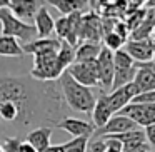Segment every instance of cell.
I'll use <instances>...</instances> for the list:
<instances>
[{"mask_svg":"<svg viewBox=\"0 0 155 152\" xmlns=\"http://www.w3.org/2000/svg\"><path fill=\"white\" fill-rule=\"evenodd\" d=\"M44 92H40V87L32 84L30 79L24 75H0V104H15L25 115L28 125L38 119H47L45 112L40 110L44 105Z\"/></svg>","mask_w":155,"mask_h":152,"instance_id":"obj_1","label":"cell"},{"mask_svg":"<svg viewBox=\"0 0 155 152\" xmlns=\"http://www.w3.org/2000/svg\"><path fill=\"white\" fill-rule=\"evenodd\" d=\"M58 90L67 107L72 109V112H82V114L92 115L97 97L88 87H84L78 82H75L67 70L58 79Z\"/></svg>","mask_w":155,"mask_h":152,"instance_id":"obj_2","label":"cell"},{"mask_svg":"<svg viewBox=\"0 0 155 152\" xmlns=\"http://www.w3.org/2000/svg\"><path fill=\"white\" fill-rule=\"evenodd\" d=\"M64 72L65 69L58 60L57 52L34 55V69L30 70V77L34 80L42 82V84H48V82L58 80Z\"/></svg>","mask_w":155,"mask_h":152,"instance_id":"obj_3","label":"cell"},{"mask_svg":"<svg viewBox=\"0 0 155 152\" xmlns=\"http://www.w3.org/2000/svg\"><path fill=\"white\" fill-rule=\"evenodd\" d=\"M0 24H2V35L4 37H14L17 40H22L24 44L35 40V27L20 22L17 17H14L7 7L0 8Z\"/></svg>","mask_w":155,"mask_h":152,"instance_id":"obj_4","label":"cell"},{"mask_svg":"<svg viewBox=\"0 0 155 152\" xmlns=\"http://www.w3.org/2000/svg\"><path fill=\"white\" fill-rule=\"evenodd\" d=\"M117 114L128 117L138 127L147 129L155 124V104H128Z\"/></svg>","mask_w":155,"mask_h":152,"instance_id":"obj_5","label":"cell"},{"mask_svg":"<svg viewBox=\"0 0 155 152\" xmlns=\"http://www.w3.org/2000/svg\"><path fill=\"white\" fill-rule=\"evenodd\" d=\"M70 77L75 82H78L84 87H95L98 85V74H97V64L94 62H78V64H72L67 69Z\"/></svg>","mask_w":155,"mask_h":152,"instance_id":"obj_6","label":"cell"},{"mask_svg":"<svg viewBox=\"0 0 155 152\" xmlns=\"http://www.w3.org/2000/svg\"><path fill=\"white\" fill-rule=\"evenodd\" d=\"M97 74H98V85L102 89H112V80L115 74V65H114V52L108 49L102 47L97 60Z\"/></svg>","mask_w":155,"mask_h":152,"instance_id":"obj_7","label":"cell"},{"mask_svg":"<svg viewBox=\"0 0 155 152\" xmlns=\"http://www.w3.org/2000/svg\"><path fill=\"white\" fill-rule=\"evenodd\" d=\"M134 67L137 69L134 84L137 85L138 94L143 92H153L155 90V64L153 62H135Z\"/></svg>","mask_w":155,"mask_h":152,"instance_id":"obj_8","label":"cell"},{"mask_svg":"<svg viewBox=\"0 0 155 152\" xmlns=\"http://www.w3.org/2000/svg\"><path fill=\"white\" fill-rule=\"evenodd\" d=\"M138 125L135 122H132L128 117L125 115H112V119L104 125L102 129H97L94 132L95 137H104V135H120V134H127L130 130H137Z\"/></svg>","mask_w":155,"mask_h":152,"instance_id":"obj_9","label":"cell"},{"mask_svg":"<svg viewBox=\"0 0 155 152\" xmlns=\"http://www.w3.org/2000/svg\"><path fill=\"white\" fill-rule=\"evenodd\" d=\"M7 8L20 22L34 25V19L40 8V2H35V0H8Z\"/></svg>","mask_w":155,"mask_h":152,"instance_id":"obj_10","label":"cell"},{"mask_svg":"<svg viewBox=\"0 0 155 152\" xmlns=\"http://www.w3.org/2000/svg\"><path fill=\"white\" fill-rule=\"evenodd\" d=\"M55 127L62 129V130H65L70 135H74V139L75 137H90L95 132L94 124L80 120V119H75V117H62L55 124Z\"/></svg>","mask_w":155,"mask_h":152,"instance_id":"obj_11","label":"cell"},{"mask_svg":"<svg viewBox=\"0 0 155 152\" xmlns=\"http://www.w3.org/2000/svg\"><path fill=\"white\" fill-rule=\"evenodd\" d=\"M34 27H35L38 39H50V35L54 34L55 20L50 15V12H48L47 5H40L37 15L34 19Z\"/></svg>","mask_w":155,"mask_h":152,"instance_id":"obj_12","label":"cell"},{"mask_svg":"<svg viewBox=\"0 0 155 152\" xmlns=\"http://www.w3.org/2000/svg\"><path fill=\"white\" fill-rule=\"evenodd\" d=\"M124 50L134 59V62H150L155 49L150 45L148 40H128Z\"/></svg>","mask_w":155,"mask_h":152,"instance_id":"obj_13","label":"cell"},{"mask_svg":"<svg viewBox=\"0 0 155 152\" xmlns=\"http://www.w3.org/2000/svg\"><path fill=\"white\" fill-rule=\"evenodd\" d=\"M60 49V40L58 39H35L28 44H22L24 54L32 55H42V54H50V52H58Z\"/></svg>","mask_w":155,"mask_h":152,"instance_id":"obj_14","label":"cell"},{"mask_svg":"<svg viewBox=\"0 0 155 152\" xmlns=\"http://www.w3.org/2000/svg\"><path fill=\"white\" fill-rule=\"evenodd\" d=\"M50 137H52V127L50 125H40L27 134L25 142L32 145L37 152H44L47 147H50Z\"/></svg>","mask_w":155,"mask_h":152,"instance_id":"obj_15","label":"cell"},{"mask_svg":"<svg viewBox=\"0 0 155 152\" xmlns=\"http://www.w3.org/2000/svg\"><path fill=\"white\" fill-rule=\"evenodd\" d=\"M112 110L108 107V102H107V95H100L97 97L95 100V107L92 110V120H94V127L95 130L97 129H102L108 120L112 119Z\"/></svg>","mask_w":155,"mask_h":152,"instance_id":"obj_16","label":"cell"},{"mask_svg":"<svg viewBox=\"0 0 155 152\" xmlns=\"http://www.w3.org/2000/svg\"><path fill=\"white\" fill-rule=\"evenodd\" d=\"M102 47H104V45H102L100 42H82V44H78L77 47H75V62L74 64L97 60Z\"/></svg>","mask_w":155,"mask_h":152,"instance_id":"obj_17","label":"cell"},{"mask_svg":"<svg viewBox=\"0 0 155 152\" xmlns=\"http://www.w3.org/2000/svg\"><path fill=\"white\" fill-rule=\"evenodd\" d=\"M155 29V17L153 10H147L143 20L130 32V40H148V35Z\"/></svg>","mask_w":155,"mask_h":152,"instance_id":"obj_18","label":"cell"},{"mask_svg":"<svg viewBox=\"0 0 155 152\" xmlns=\"http://www.w3.org/2000/svg\"><path fill=\"white\" fill-rule=\"evenodd\" d=\"M0 55L5 57H24V50H22V44L14 37H4L0 35Z\"/></svg>","mask_w":155,"mask_h":152,"instance_id":"obj_19","label":"cell"},{"mask_svg":"<svg viewBox=\"0 0 155 152\" xmlns=\"http://www.w3.org/2000/svg\"><path fill=\"white\" fill-rule=\"evenodd\" d=\"M47 4H50L52 7H55L64 17H67V15L74 14V12H82V8H84L88 2H84V0H50Z\"/></svg>","mask_w":155,"mask_h":152,"instance_id":"obj_20","label":"cell"},{"mask_svg":"<svg viewBox=\"0 0 155 152\" xmlns=\"http://www.w3.org/2000/svg\"><path fill=\"white\" fill-rule=\"evenodd\" d=\"M135 74H137V69H115L114 74V80H112V92L118 90V89L125 87V85L132 84L135 79Z\"/></svg>","mask_w":155,"mask_h":152,"instance_id":"obj_21","label":"cell"},{"mask_svg":"<svg viewBox=\"0 0 155 152\" xmlns=\"http://www.w3.org/2000/svg\"><path fill=\"white\" fill-rule=\"evenodd\" d=\"M57 57L60 60V64L64 65V69L67 70L72 64L75 62V47H72L70 44L60 40V49L57 52Z\"/></svg>","mask_w":155,"mask_h":152,"instance_id":"obj_22","label":"cell"},{"mask_svg":"<svg viewBox=\"0 0 155 152\" xmlns=\"http://www.w3.org/2000/svg\"><path fill=\"white\" fill-rule=\"evenodd\" d=\"M134 64H135L134 59H132L124 49L114 52V65H115V69H132Z\"/></svg>","mask_w":155,"mask_h":152,"instance_id":"obj_23","label":"cell"},{"mask_svg":"<svg viewBox=\"0 0 155 152\" xmlns=\"http://www.w3.org/2000/svg\"><path fill=\"white\" fill-rule=\"evenodd\" d=\"M88 147V137H75L64 144V152H85Z\"/></svg>","mask_w":155,"mask_h":152,"instance_id":"obj_24","label":"cell"},{"mask_svg":"<svg viewBox=\"0 0 155 152\" xmlns=\"http://www.w3.org/2000/svg\"><path fill=\"white\" fill-rule=\"evenodd\" d=\"M102 45H104L105 49H108L110 52H117V50H120V49H122V45H125V42L122 40L115 32H108V34H105L104 44H102Z\"/></svg>","mask_w":155,"mask_h":152,"instance_id":"obj_25","label":"cell"},{"mask_svg":"<svg viewBox=\"0 0 155 152\" xmlns=\"http://www.w3.org/2000/svg\"><path fill=\"white\" fill-rule=\"evenodd\" d=\"M22 140L18 137H0V147L4 152H18Z\"/></svg>","mask_w":155,"mask_h":152,"instance_id":"obj_26","label":"cell"},{"mask_svg":"<svg viewBox=\"0 0 155 152\" xmlns=\"http://www.w3.org/2000/svg\"><path fill=\"white\" fill-rule=\"evenodd\" d=\"M130 104H155V90L153 92H143V94H138L137 97L132 99Z\"/></svg>","mask_w":155,"mask_h":152,"instance_id":"obj_27","label":"cell"},{"mask_svg":"<svg viewBox=\"0 0 155 152\" xmlns=\"http://www.w3.org/2000/svg\"><path fill=\"white\" fill-rule=\"evenodd\" d=\"M90 152H107V145H105L104 139H95L90 144Z\"/></svg>","mask_w":155,"mask_h":152,"instance_id":"obj_28","label":"cell"},{"mask_svg":"<svg viewBox=\"0 0 155 152\" xmlns=\"http://www.w3.org/2000/svg\"><path fill=\"white\" fill-rule=\"evenodd\" d=\"M143 132H145V139L150 142V145H153V147H155V124L150 125V127H147Z\"/></svg>","mask_w":155,"mask_h":152,"instance_id":"obj_29","label":"cell"},{"mask_svg":"<svg viewBox=\"0 0 155 152\" xmlns=\"http://www.w3.org/2000/svg\"><path fill=\"white\" fill-rule=\"evenodd\" d=\"M18 152H37L34 147H32L28 142H25V140H22V144H20V147H18Z\"/></svg>","mask_w":155,"mask_h":152,"instance_id":"obj_30","label":"cell"},{"mask_svg":"<svg viewBox=\"0 0 155 152\" xmlns=\"http://www.w3.org/2000/svg\"><path fill=\"white\" fill-rule=\"evenodd\" d=\"M44 152H64V144H55V145H50V147H47Z\"/></svg>","mask_w":155,"mask_h":152,"instance_id":"obj_31","label":"cell"},{"mask_svg":"<svg viewBox=\"0 0 155 152\" xmlns=\"http://www.w3.org/2000/svg\"><path fill=\"white\" fill-rule=\"evenodd\" d=\"M148 42H150V45H152V47L155 49V29H153V30H152V34L148 35Z\"/></svg>","mask_w":155,"mask_h":152,"instance_id":"obj_32","label":"cell"},{"mask_svg":"<svg viewBox=\"0 0 155 152\" xmlns=\"http://www.w3.org/2000/svg\"><path fill=\"white\" fill-rule=\"evenodd\" d=\"M137 152H150V147H148V145H145V147H142L140 150H137Z\"/></svg>","mask_w":155,"mask_h":152,"instance_id":"obj_33","label":"cell"},{"mask_svg":"<svg viewBox=\"0 0 155 152\" xmlns=\"http://www.w3.org/2000/svg\"><path fill=\"white\" fill-rule=\"evenodd\" d=\"M152 62L155 64V50H153V55H152Z\"/></svg>","mask_w":155,"mask_h":152,"instance_id":"obj_34","label":"cell"},{"mask_svg":"<svg viewBox=\"0 0 155 152\" xmlns=\"http://www.w3.org/2000/svg\"><path fill=\"white\" fill-rule=\"evenodd\" d=\"M107 152H117V150H110V149H107Z\"/></svg>","mask_w":155,"mask_h":152,"instance_id":"obj_35","label":"cell"},{"mask_svg":"<svg viewBox=\"0 0 155 152\" xmlns=\"http://www.w3.org/2000/svg\"><path fill=\"white\" fill-rule=\"evenodd\" d=\"M0 152H4V149H2V147H0Z\"/></svg>","mask_w":155,"mask_h":152,"instance_id":"obj_36","label":"cell"},{"mask_svg":"<svg viewBox=\"0 0 155 152\" xmlns=\"http://www.w3.org/2000/svg\"><path fill=\"white\" fill-rule=\"evenodd\" d=\"M153 17H155V10H153Z\"/></svg>","mask_w":155,"mask_h":152,"instance_id":"obj_37","label":"cell"}]
</instances>
